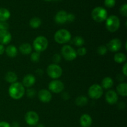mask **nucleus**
<instances>
[{
    "mask_svg": "<svg viewBox=\"0 0 127 127\" xmlns=\"http://www.w3.org/2000/svg\"><path fill=\"white\" fill-rule=\"evenodd\" d=\"M114 61L117 63H123L127 60V57L123 53H117L114 55Z\"/></svg>",
    "mask_w": 127,
    "mask_h": 127,
    "instance_id": "nucleus-25",
    "label": "nucleus"
},
{
    "mask_svg": "<svg viewBox=\"0 0 127 127\" xmlns=\"http://www.w3.org/2000/svg\"><path fill=\"white\" fill-rule=\"evenodd\" d=\"M117 93L122 97L127 95V83H121L117 86Z\"/></svg>",
    "mask_w": 127,
    "mask_h": 127,
    "instance_id": "nucleus-19",
    "label": "nucleus"
},
{
    "mask_svg": "<svg viewBox=\"0 0 127 127\" xmlns=\"http://www.w3.org/2000/svg\"><path fill=\"white\" fill-rule=\"evenodd\" d=\"M54 39L59 44H65L71 40V34L68 30L62 29L55 32Z\"/></svg>",
    "mask_w": 127,
    "mask_h": 127,
    "instance_id": "nucleus-2",
    "label": "nucleus"
},
{
    "mask_svg": "<svg viewBox=\"0 0 127 127\" xmlns=\"http://www.w3.org/2000/svg\"><path fill=\"white\" fill-rule=\"evenodd\" d=\"M103 88L99 84H94L91 86L88 89V95L91 99H99L103 95Z\"/></svg>",
    "mask_w": 127,
    "mask_h": 127,
    "instance_id": "nucleus-8",
    "label": "nucleus"
},
{
    "mask_svg": "<svg viewBox=\"0 0 127 127\" xmlns=\"http://www.w3.org/2000/svg\"><path fill=\"white\" fill-rule=\"evenodd\" d=\"M39 100L43 103L49 102L52 99V95L50 91L47 89H41L38 93Z\"/></svg>",
    "mask_w": 127,
    "mask_h": 127,
    "instance_id": "nucleus-13",
    "label": "nucleus"
},
{
    "mask_svg": "<svg viewBox=\"0 0 127 127\" xmlns=\"http://www.w3.org/2000/svg\"><path fill=\"white\" fill-rule=\"evenodd\" d=\"M105 100L110 105H114L117 104L119 99L118 94L115 91L109 90L105 94Z\"/></svg>",
    "mask_w": 127,
    "mask_h": 127,
    "instance_id": "nucleus-12",
    "label": "nucleus"
},
{
    "mask_svg": "<svg viewBox=\"0 0 127 127\" xmlns=\"http://www.w3.org/2000/svg\"><path fill=\"white\" fill-rule=\"evenodd\" d=\"M11 13L6 8H0V22H6L9 19Z\"/></svg>",
    "mask_w": 127,
    "mask_h": 127,
    "instance_id": "nucleus-23",
    "label": "nucleus"
},
{
    "mask_svg": "<svg viewBox=\"0 0 127 127\" xmlns=\"http://www.w3.org/2000/svg\"><path fill=\"white\" fill-rule=\"evenodd\" d=\"M45 1H52V0H45Z\"/></svg>",
    "mask_w": 127,
    "mask_h": 127,
    "instance_id": "nucleus-43",
    "label": "nucleus"
},
{
    "mask_svg": "<svg viewBox=\"0 0 127 127\" xmlns=\"http://www.w3.org/2000/svg\"><path fill=\"white\" fill-rule=\"evenodd\" d=\"M36 73H37V74H38V75H42L43 72L41 69H38L37 71H36Z\"/></svg>",
    "mask_w": 127,
    "mask_h": 127,
    "instance_id": "nucleus-40",
    "label": "nucleus"
},
{
    "mask_svg": "<svg viewBox=\"0 0 127 127\" xmlns=\"http://www.w3.org/2000/svg\"><path fill=\"white\" fill-rule=\"evenodd\" d=\"M76 53L77 55L79 56H84L87 53V50L85 47H79L78 50L76 51Z\"/></svg>",
    "mask_w": 127,
    "mask_h": 127,
    "instance_id": "nucleus-30",
    "label": "nucleus"
},
{
    "mask_svg": "<svg viewBox=\"0 0 127 127\" xmlns=\"http://www.w3.org/2000/svg\"><path fill=\"white\" fill-rule=\"evenodd\" d=\"M93 124V119L89 114H84L80 118V124L82 127H90Z\"/></svg>",
    "mask_w": 127,
    "mask_h": 127,
    "instance_id": "nucleus-17",
    "label": "nucleus"
},
{
    "mask_svg": "<svg viewBox=\"0 0 127 127\" xmlns=\"http://www.w3.org/2000/svg\"><path fill=\"white\" fill-rule=\"evenodd\" d=\"M104 4L106 7L111 8L115 5V0H105Z\"/></svg>",
    "mask_w": 127,
    "mask_h": 127,
    "instance_id": "nucleus-32",
    "label": "nucleus"
},
{
    "mask_svg": "<svg viewBox=\"0 0 127 127\" xmlns=\"http://www.w3.org/2000/svg\"><path fill=\"white\" fill-rule=\"evenodd\" d=\"M37 127H45L44 125H43L42 124H39V125H37Z\"/></svg>",
    "mask_w": 127,
    "mask_h": 127,
    "instance_id": "nucleus-42",
    "label": "nucleus"
},
{
    "mask_svg": "<svg viewBox=\"0 0 127 127\" xmlns=\"http://www.w3.org/2000/svg\"><path fill=\"white\" fill-rule=\"evenodd\" d=\"M114 85V81L110 77H105L101 82L102 88L105 89H109Z\"/></svg>",
    "mask_w": 127,
    "mask_h": 127,
    "instance_id": "nucleus-21",
    "label": "nucleus"
},
{
    "mask_svg": "<svg viewBox=\"0 0 127 127\" xmlns=\"http://www.w3.org/2000/svg\"><path fill=\"white\" fill-rule=\"evenodd\" d=\"M12 39V35L8 31H0V44L7 45Z\"/></svg>",
    "mask_w": 127,
    "mask_h": 127,
    "instance_id": "nucleus-14",
    "label": "nucleus"
},
{
    "mask_svg": "<svg viewBox=\"0 0 127 127\" xmlns=\"http://www.w3.org/2000/svg\"><path fill=\"white\" fill-rule=\"evenodd\" d=\"M5 80L9 83H14L17 82V76L14 72L9 71L5 75Z\"/></svg>",
    "mask_w": 127,
    "mask_h": 127,
    "instance_id": "nucleus-22",
    "label": "nucleus"
},
{
    "mask_svg": "<svg viewBox=\"0 0 127 127\" xmlns=\"http://www.w3.org/2000/svg\"><path fill=\"white\" fill-rule=\"evenodd\" d=\"M107 11L106 9L100 6L95 7L91 12L92 18L94 21L97 22L105 21L107 18Z\"/></svg>",
    "mask_w": 127,
    "mask_h": 127,
    "instance_id": "nucleus-5",
    "label": "nucleus"
},
{
    "mask_svg": "<svg viewBox=\"0 0 127 127\" xmlns=\"http://www.w3.org/2000/svg\"><path fill=\"white\" fill-rule=\"evenodd\" d=\"M47 74L50 78L53 79H57L60 78L63 74V69L62 67L58 64H51L47 68Z\"/></svg>",
    "mask_w": 127,
    "mask_h": 127,
    "instance_id": "nucleus-7",
    "label": "nucleus"
},
{
    "mask_svg": "<svg viewBox=\"0 0 127 127\" xmlns=\"http://www.w3.org/2000/svg\"><path fill=\"white\" fill-rule=\"evenodd\" d=\"M71 42L73 45H74L76 47H81L84 44V42H84V38L82 37H80V36H76L75 37H74L73 38Z\"/></svg>",
    "mask_w": 127,
    "mask_h": 127,
    "instance_id": "nucleus-27",
    "label": "nucleus"
},
{
    "mask_svg": "<svg viewBox=\"0 0 127 127\" xmlns=\"http://www.w3.org/2000/svg\"><path fill=\"white\" fill-rule=\"evenodd\" d=\"M9 27V24L6 22H0V31H7Z\"/></svg>",
    "mask_w": 127,
    "mask_h": 127,
    "instance_id": "nucleus-34",
    "label": "nucleus"
},
{
    "mask_svg": "<svg viewBox=\"0 0 127 127\" xmlns=\"http://www.w3.org/2000/svg\"><path fill=\"white\" fill-rule=\"evenodd\" d=\"M120 21L119 17L115 15H112L105 20V27L107 31L110 32H115L119 29Z\"/></svg>",
    "mask_w": 127,
    "mask_h": 127,
    "instance_id": "nucleus-3",
    "label": "nucleus"
},
{
    "mask_svg": "<svg viewBox=\"0 0 127 127\" xmlns=\"http://www.w3.org/2000/svg\"><path fill=\"white\" fill-rule=\"evenodd\" d=\"M67 12L66 11H60L56 14L55 17V21L56 23L58 24H63L67 22Z\"/></svg>",
    "mask_w": 127,
    "mask_h": 127,
    "instance_id": "nucleus-16",
    "label": "nucleus"
},
{
    "mask_svg": "<svg viewBox=\"0 0 127 127\" xmlns=\"http://www.w3.org/2000/svg\"><path fill=\"white\" fill-rule=\"evenodd\" d=\"M107 48L105 45H100L97 49V52L99 55H105L107 52Z\"/></svg>",
    "mask_w": 127,
    "mask_h": 127,
    "instance_id": "nucleus-29",
    "label": "nucleus"
},
{
    "mask_svg": "<svg viewBox=\"0 0 127 127\" xmlns=\"http://www.w3.org/2000/svg\"><path fill=\"white\" fill-rule=\"evenodd\" d=\"M56 1H57V0H56Z\"/></svg>",
    "mask_w": 127,
    "mask_h": 127,
    "instance_id": "nucleus-44",
    "label": "nucleus"
},
{
    "mask_svg": "<svg viewBox=\"0 0 127 127\" xmlns=\"http://www.w3.org/2000/svg\"><path fill=\"white\" fill-rule=\"evenodd\" d=\"M5 52V48L3 45L0 44V55H2Z\"/></svg>",
    "mask_w": 127,
    "mask_h": 127,
    "instance_id": "nucleus-39",
    "label": "nucleus"
},
{
    "mask_svg": "<svg viewBox=\"0 0 127 127\" xmlns=\"http://www.w3.org/2000/svg\"><path fill=\"white\" fill-rule=\"evenodd\" d=\"M127 63H125L122 68V73H123V74H124L125 76H127Z\"/></svg>",
    "mask_w": 127,
    "mask_h": 127,
    "instance_id": "nucleus-38",
    "label": "nucleus"
},
{
    "mask_svg": "<svg viewBox=\"0 0 127 127\" xmlns=\"http://www.w3.org/2000/svg\"><path fill=\"white\" fill-rule=\"evenodd\" d=\"M64 88L63 83L58 79H53L48 84V89L51 92L55 94L62 93Z\"/></svg>",
    "mask_w": 127,
    "mask_h": 127,
    "instance_id": "nucleus-9",
    "label": "nucleus"
},
{
    "mask_svg": "<svg viewBox=\"0 0 127 127\" xmlns=\"http://www.w3.org/2000/svg\"><path fill=\"white\" fill-rule=\"evenodd\" d=\"M31 60L32 62H35V63L39 62L40 58V53L35 52L33 53H31Z\"/></svg>",
    "mask_w": 127,
    "mask_h": 127,
    "instance_id": "nucleus-28",
    "label": "nucleus"
},
{
    "mask_svg": "<svg viewBox=\"0 0 127 127\" xmlns=\"http://www.w3.org/2000/svg\"><path fill=\"white\" fill-rule=\"evenodd\" d=\"M88 102V99L84 95H80L75 100V103L78 106H84Z\"/></svg>",
    "mask_w": 127,
    "mask_h": 127,
    "instance_id": "nucleus-26",
    "label": "nucleus"
},
{
    "mask_svg": "<svg viewBox=\"0 0 127 127\" xmlns=\"http://www.w3.org/2000/svg\"><path fill=\"white\" fill-rule=\"evenodd\" d=\"M12 127H19V124L18 122H14L12 123Z\"/></svg>",
    "mask_w": 127,
    "mask_h": 127,
    "instance_id": "nucleus-41",
    "label": "nucleus"
},
{
    "mask_svg": "<svg viewBox=\"0 0 127 127\" xmlns=\"http://www.w3.org/2000/svg\"><path fill=\"white\" fill-rule=\"evenodd\" d=\"M26 93L25 88L22 84L19 82H16L11 84L8 89L9 96L14 100L21 99Z\"/></svg>",
    "mask_w": 127,
    "mask_h": 127,
    "instance_id": "nucleus-1",
    "label": "nucleus"
},
{
    "mask_svg": "<svg viewBox=\"0 0 127 127\" xmlns=\"http://www.w3.org/2000/svg\"><path fill=\"white\" fill-rule=\"evenodd\" d=\"M120 12L122 16L124 17H127V4L126 3L123 4L122 6L120 7Z\"/></svg>",
    "mask_w": 127,
    "mask_h": 127,
    "instance_id": "nucleus-31",
    "label": "nucleus"
},
{
    "mask_svg": "<svg viewBox=\"0 0 127 127\" xmlns=\"http://www.w3.org/2000/svg\"><path fill=\"white\" fill-rule=\"evenodd\" d=\"M19 52L24 55H27L32 53V47L30 43H24L20 45Z\"/></svg>",
    "mask_w": 127,
    "mask_h": 127,
    "instance_id": "nucleus-18",
    "label": "nucleus"
},
{
    "mask_svg": "<svg viewBox=\"0 0 127 127\" xmlns=\"http://www.w3.org/2000/svg\"><path fill=\"white\" fill-rule=\"evenodd\" d=\"M35 77L31 74H28L24 76L22 80V85L26 88H31L35 83Z\"/></svg>",
    "mask_w": 127,
    "mask_h": 127,
    "instance_id": "nucleus-15",
    "label": "nucleus"
},
{
    "mask_svg": "<svg viewBox=\"0 0 127 127\" xmlns=\"http://www.w3.org/2000/svg\"><path fill=\"white\" fill-rule=\"evenodd\" d=\"M0 127H11L10 124L6 122H0Z\"/></svg>",
    "mask_w": 127,
    "mask_h": 127,
    "instance_id": "nucleus-37",
    "label": "nucleus"
},
{
    "mask_svg": "<svg viewBox=\"0 0 127 127\" xmlns=\"http://www.w3.org/2000/svg\"><path fill=\"white\" fill-rule=\"evenodd\" d=\"M42 24V21L39 17H35L30 20L29 25L32 28L37 29L40 27Z\"/></svg>",
    "mask_w": 127,
    "mask_h": 127,
    "instance_id": "nucleus-24",
    "label": "nucleus"
},
{
    "mask_svg": "<svg viewBox=\"0 0 127 127\" xmlns=\"http://www.w3.org/2000/svg\"><path fill=\"white\" fill-rule=\"evenodd\" d=\"M5 52L6 55L10 58H14L17 55V49L14 45H10L5 48Z\"/></svg>",
    "mask_w": 127,
    "mask_h": 127,
    "instance_id": "nucleus-20",
    "label": "nucleus"
},
{
    "mask_svg": "<svg viewBox=\"0 0 127 127\" xmlns=\"http://www.w3.org/2000/svg\"><path fill=\"white\" fill-rule=\"evenodd\" d=\"M74 20H75V16H74V14L71 13L68 14V15H67V22H73Z\"/></svg>",
    "mask_w": 127,
    "mask_h": 127,
    "instance_id": "nucleus-36",
    "label": "nucleus"
},
{
    "mask_svg": "<svg viewBox=\"0 0 127 127\" xmlns=\"http://www.w3.org/2000/svg\"><path fill=\"white\" fill-rule=\"evenodd\" d=\"M48 46V41L44 36H38L34 39L33 42V48L35 52H43L47 48Z\"/></svg>",
    "mask_w": 127,
    "mask_h": 127,
    "instance_id": "nucleus-4",
    "label": "nucleus"
},
{
    "mask_svg": "<svg viewBox=\"0 0 127 127\" xmlns=\"http://www.w3.org/2000/svg\"><path fill=\"white\" fill-rule=\"evenodd\" d=\"M25 121L30 126H34L39 121V116L36 112L29 111L25 115Z\"/></svg>",
    "mask_w": 127,
    "mask_h": 127,
    "instance_id": "nucleus-10",
    "label": "nucleus"
},
{
    "mask_svg": "<svg viewBox=\"0 0 127 127\" xmlns=\"http://www.w3.org/2000/svg\"><path fill=\"white\" fill-rule=\"evenodd\" d=\"M61 60H62V57H61V56L59 54L56 53V54H55L54 55H53V62L55 63V64H57V63H59V62L61 61Z\"/></svg>",
    "mask_w": 127,
    "mask_h": 127,
    "instance_id": "nucleus-35",
    "label": "nucleus"
},
{
    "mask_svg": "<svg viewBox=\"0 0 127 127\" xmlns=\"http://www.w3.org/2000/svg\"><path fill=\"white\" fill-rule=\"evenodd\" d=\"M61 53L64 59L67 61L74 60L78 56L76 50H75L71 46L68 45H65L62 47Z\"/></svg>",
    "mask_w": 127,
    "mask_h": 127,
    "instance_id": "nucleus-6",
    "label": "nucleus"
},
{
    "mask_svg": "<svg viewBox=\"0 0 127 127\" xmlns=\"http://www.w3.org/2000/svg\"><path fill=\"white\" fill-rule=\"evenodd\" d=\"M26 94H27V97L30 98H32L36 95V91L35 89L31 88V89H27V91H26Z\"/></svg>",
    "mask_w": 127,
    "mask_h": 127,
    "instance_id": "nucleus-33",
    "label": "nucleus"
},
{
    "mask_svg": "<svg viewBox=\"0 0 127 127\" xmlns=\"http://www.w3.org/2000/svg\"><path fill=\"white\" fill-rule=\"evenodd\" d=\"M122 46V41L119 38H115L109 41L106 47L110 52H117L121 49Z\"/></svg>",
    "mask_w": 127,
    "mask_h": 127,
    "instance_id": "nucleus-11",
    "label": "nucleus"
}]
</instances>
